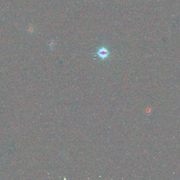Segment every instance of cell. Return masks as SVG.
Here are the masks:
<instances>
[{
	"mask_svg": "<svg viewBox=\"0 0 180 180\" xmlns=\"http://www.w3.org/2000/svg\"><path fill=\"white\" fill-rule=\"evenodd\" d=\"M26 31L28 34L31 35L34 33L35 31V29L34 26L33 25H29L27 27Z\"/></svg>",
	"mask_w": 180,
	"mask_h": 180,
	"instance_id": "7a4b0ae2",
	"label": "cell"
},
{
	"mask_svg": "<svg viewBox=\"0 0 180 180\" xmlns=\"http://www.w3.org/2000/svg\"><path fill=\"white\" fill-rule=\"evenodd\" d=\"M97 54L101 59L105 60L109 57L110 52L106 48L103 47L98 49Z\"/></svg>",
	"mask_w": 180,
	"mask_h": 180,
	"instance_id": "6da1fadb",
	"label": "cell"
},
{
	"mask_svg": "<svg viewBox=\"0 0 180 180\" xmlns=\"http://www.w3.org/2000/svg\"><path fill=\"white\" fill-rule=\"evenodd\" d=\"M49 48L51 49H54L55 47V42L53 40H51L48 42Z\"/></svg>",
	"mask_w": 180,
	"mask_h": 180,
	"instance_id": "3957f363",
	"label": "cell"
}]
</instances>
